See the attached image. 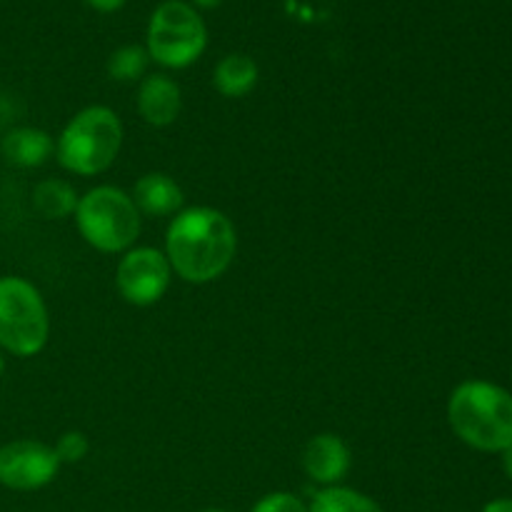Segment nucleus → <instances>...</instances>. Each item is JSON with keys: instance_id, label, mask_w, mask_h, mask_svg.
I'll return each mask as SVG.
<instances>
[{"instance_id": "f257e3e1", "label": "nucleus", "mask_w": 512, "mask_h": 512, "mask_svg": "<svg viewBox=\"0 0 512 512\" xmlns=\"http://www.w3.org/2000/svg\"><path fill=\"white\" fill-rule=\"evenodd\" d=\"M168 263L188 283H210L230 268L238 250L235 228L215 208H188L170 223Z\"/></svg>"}, {"instance_id": "f03ea898", "label": "nucleus", "mask_w": 512, "mask_h": 512, "mask_svg": "<svg viewBox=\"0 0 512 512\" xmlns=\"http://www.w3.org/2000/svg\"><path fill=\"white\" fill-rule=\"evenodd\" d=\"M450 428L480 453H503L512 445V395L488 380L458 385L448 403Z\"/></svg>"}, {"instance_id": "7ed1b4c3", "label": "nucleus", "mask_w": 512, "mask_h": 512, "mask_svg": "<svg viewBox=\"0 0 512 512\" xmlns=\"http://www.w3.org/2000/svg\"><path fill=\"white\" fill-rule=\"evenodd\" d=\"M123 143V125L110 108H85L65 125L58 140V160L78 175H98L113 165Z\"/></svg>"}, {"instance_id": "20e7f679", "label": "nucleus", "mask_w": 512, "mask_h": 512, "mask_svg": "<svg viewBox=\"0 0 512 512\" xmlns=\"http://www.w3.org/2000/svg\"><path fill=\"white\" fill-rule=\"evenodd\" d=\"M75 220L80 235L103 253L128 250L140 235V210L133 198L110 185L83 195L75 208Z\"/></svg>"}, {"instance_id": "39448f33", "label": "nucleus", "mask_w": 512, "mask_h": 512, "mask_svg": "<svg viewBox=\"0 0 512 512\" xmlns=\"http://www.w3.org/2000/svg\"><path fill=\"white\" fill-rule=\"evenodd\" d=\"M48 308L23 278H0V345L20 358L40 353L48 343Z\"/></svg>"}, {"instance_id": "423d86ee", "label": "nucleus", "mask_w": 512, "mask_h": 512, "mask_svg": "<svg viewBox=\"0 0 512 512\" xmlns=\"http://www.w3.org/2000/svg\"><path fill=\"white\" fill-rule=\"evenodd\" d=\"M208 30L193 5L183 0H165L150 15L148 55L168 68H185L203 55Z\"/></svg>"}, {"instance_id": "0eeeda50", "label": "nucleus", "mask_w": 512, "mask_h": 512, "mask_svg": "<svg viewBox=\"0 0 512 512\" xmlns=\"http://www.w3.org/2000/svg\"><path fill=\"white\" fill-rule=\"evenodd\" d=\"M170 273H173V268L160 250L135 248L120 260L115 283H118L120 295L130 305L145 308V305H153L163 298L170 285Z\"/></svg>"}, {"instance_id": "6e6552de", "label": "nucleus", "mask_w": 512, "mask_h": 512, "mask_svg": "<svg viewBox=\"0 0 512 512\" xmlns=\"http://www.w3.org/2000/svg\"><path fill=\"white\" fill-rule=\"evenodd\" d=\"M60 460L53 448L35 440H15L0 448V485L10 490H38L53 483Z\"/></svg>"}, {"instance_id": "1a4fd4ad", "label": "nucleus", "mask_w": 512, "mask_h": 512, "mask_svg": "<svg viewBox=\"0 0 512 512\" xmlns=\"http://www.w3.org/2000/svg\"><path fill=\"white\" fill-rule=\"evenodd\" d=\"M303 468L310 480L333 488V485L340 483L350 470L348 445H345L338 435H315L303 450Z\"/></svg>"}, {"instance_id": "9d476101", "label": "nucleus", "mask_w": 512, "mask_h": 512, "mask_svg": "<svg viewBox=\"0 0 512 512\" xmlns=\"http://www.w3.org/2000/svg\"><path fill=\"white\" fill-rule=\"evenodd\" d=\"M180 105H183L180 88L168 75H150L140 85L138 113L148 125L165 128V125L175 123V118L180 115Z\"/></svg>"}, {"instance_id": "9b49d317", "label": "nucleus", "mask_w": 512, "mask_h": 512, "mask_svg": "<svg viewBox=\"0 0 512 512\" xmlns=\"http://www.w3.org/2000/svg\"><path fill=\"white\" fill-rule=\"evenodd\" d=\"M183 190L175 183L170 175L165 173H148L135 183L133 203L135 208L143 210L145 215L153 218H163V215H173L183 205Z\"/></svg>"}, {"instance_id": "f8f14e48", "label": "nucleus", "mask_w": 512, "mask_h": 512, "mask_svg": "<svg viewBox=\"0 0 512 512\" xmlns=\"http://www.w3.org/2000/svg\"><path fill=\"white\" fill-rule=\"evenodd\" d=\"M53 148V138L45 130L35 128H18L3 140L5 160L18 168H38L50 158Z\"/></svg>"}, {"instance_id": "ddd939ff", "label": "nucleus", "mask_w": 512, "mask_h": 512, "mask_svg": "<svg viewBox=\"0 0 512 512\" xmlns=\"http://www.w3.org/2000/svg\"><path fill=\"white\" fill-rule=\"evenodd\" d=\"M258 83V65L248 55H225L213 73V85L225 98H243Z\"/></svg>"}, {"instance_id": "4468645a", "label": "nucleus", "mask_w": 512, "mask_h": 512, "mask_svg": "<svg viewBox=\"0 0 512 512\" xmlns=\"http://www.w3.org/2000/svg\"><path fill=\"white\" fill-rule=\"evenodd\" d=\"M33 205L45 220H63L78 208V195L63 180H43L33 190Z\"/></svg>"}, {"instance_id": "2eb2a0df", "label": "nucleus", "mask_w": 512, "mask_h": 512, "mask_svg": "<svg viewBox=\"0 0 512 512\" xmlns=\"http://www.w3.org/2000/svg\"><path fill=\"white\" fill-rule=\"evenodd\" d=\"M308 512H383L378 503L368 495L350 488H325L313 498Z\"/></svg>"}, {"instance_id": "dca6fc26", "label": "nucleus", "mask_w": 512, "mask_h": 512, "mask_svg": "<svg viewBox=\"0 0 512 512\" xmlns=\"http://www.w3.org/2000/svg\"><path fill=\"white\" fill-rule=\"evenodd\" d=\"M148 60V50H143L140 45H123V48L110 55L108 73L110 78L123 80V83L138 80L145 73V68H148Z\"/></svg>"}, {"instance_id": "f3484780", "label": "nucleus", "mask_w": 512, "mask_h": 512, "mask_svg": "<svg viewBox=\"0 0 512 512\" xmlns=\"http://www.w3.org/2000/svg\"><path fill=\"white\" fill-rule=\"evenodd\" d=\"M55 455H58L60 463H80V460L88 455L90 443L83 433L78 430H70V433L60 435L58 445H55Z\"/></svg>"}, {"instance_id": "a211bd4d", "label": "nucleus", "mask_w": 512, "mask_h": 512, "mask_svg": "<svg viewBox=\"0 0 512 512\" xmlns=\"http://www.w3.org/2000/svg\"><path fill=\"white\" fill-rule=\"evenodd\" d=\"M253 512H308V508L293 493H270L255 503Z\"/></svg>"}, {"instance_id": "6ab92c4d", "label": "nucleus", "mask_w": 512, "mask_h": 512, "mask_svg": "<svg viewBox=\"0 0 512 512\" xmlns=\"http://www.w3.org/2000/svg\"><path fill=\"white\" fill-rule=\"evenodd\" d=\"M85 3H88L90 8L100 10V13H115V10L123 8L125 0H85Z\"/></svg>"}, {"instance_id": "aec40b11", "label": "nucleus", "mask_w": 512, "mask_h": 512, "mask_svg": "<svg viewBox=\"0 0 512 512\" xmlns=\"http://www.w3.org/2000/svg\"><path fill=\"white\" fill-rule=\"evenodd\" d=\"M483 512H512V500H508V498L493 500V503L485 505Z\"/></svg>"}, {"instance_id": "412c9836", "label": "nucleus", "mask_w": 512, "mask_h": 512, "mask_svg": "<svg viewBox=\"0 0 512 512\" xmlns=\"http://www.w3.org/2000/svg\"><path fill=\"white\" fill-rule=\"evenodd\" d=\"M503 470H505V475L512 480V445L508 450H503Z\"/></svg>"}, {"instance_id": "4be33fe9", "label": "nucleus", "mask_w": 512, "mask_h": 512, "mask_svg": "<svg viewBox=\"0 0 512 512\" xmlns=\"http://www.w3.org/2000/svg\"><path fill=\"white\" fill-rule=\"evenodd\" d=\"M193 3L198 5V8H218L223 0H193Z\"/></svg>"}, {"instance_id": "5701e85b", "label": "nucleus", "mask_w": 512, "mask_h": 512, "mask_svg": "<svg viewBox=\"0 0 512 512\" xmlns=\"http://www.w3.org/2000/svg\"><path fill=\"white\" fill-rule=\"evenodd\" d=\"M3 368H5V363H3V355H0V373H3Z\"/></svg>"}, {"instance_id": "b1692460", "label": "nucleus", "mask_w": 512, "mask_h": 512, "mask_svg": "<svg viewBox=\"0 0 512 512\" xmlns=\"http://www.w3.org/2000/svg\"><path fill=\"white\" fill-rule=\"evenodd\" d=\"M203 512H225V510H203Z\"/></svg>"}]
</instances>
